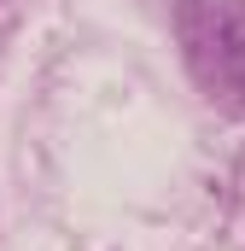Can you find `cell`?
<instances>
[{
  "label": "cell",
  "instance_id": "6da1fadb",
  "mask_svg": "<svg viewBox=\"0 0 245 251\" xmlns=\"http://www.w3.org/2000/svg\"><path fill=\"white\" fill-rule=\"evenodd\" d=\"M175 35L193 82L222 100L245 105V18L234 0H175Z\"/></svg>",
  "mask_w": 245,
  "mask_h": 251
}]
</instances>
